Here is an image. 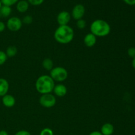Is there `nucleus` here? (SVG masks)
I'll list each match as a JSON object with an SVG mask.
<instances>
[{
	"mask_svg": "<svg viewBox=\"0 0 135 135\" xmlns=\"http://www.w3.org/2000/svg\"><path fill=\"white\" fill-rule=\"evenodd\" d=\"M50 76L54 81L63 82L68 77V72L62 67H56L50 71Z\"/></svg>",
	"mask_w": 135,
	"mask_h": 135,
	"instance_id": "4",
	"label": "nucleus"
},
{
	"mask_svg": "<svg viewBox=\"0 0 135 135\" xmlns=\"http://www.w3.org/2000/svg\"><path fill=\"white\" fill-rule=\"evenodd\" d=\"M0 135H9V134H8L7 132L6 131L1 130L0 131Z\"/></svg>",
	"mask_w": 135,
	"mask_h": 135,
	"instance_id": "29",
	"label": "nucleus"
},
{
	"mask_svg": "<svg viewBox=\"0 0 135 135\" xmlns=\"http://www.w3.org/2000/svg\"><path fill=\"white\" fill-rule=\"evenodd\" d=\"M71 15L66 11H63L60 12L57 16V21L59 26L68 25V23L71 21Z\"/></svg>",
	"mask_w": 135,
	"mask_h": 135,
	"instance_id": "8",
	"label": "nucleus"
},
{
	"mask_svg": "<svg viewBox=\"0 0 135 135\" xmlns=\"http://www.w3.org/2000/svg\"><path fill=\"white\" fill-rule=\"evenodd\" d=\"M17 48L14 46H10L7 48L6 50V54L7 57H13L15 56L17 54Z\"/></svg>",
	"mask_w": 135,
	"mask_h": 135,
	"instance_id": "17",
	"label": "nucleus"
},
{
	"mask_svg": "<svg viewBox=\"0 0 135 135\" xmlns=\"http://www.w3.org/2000/svg\"><path fill=\"white\" fill-rule=\"evenodd\" d=\"M96 41H97L96 36L92 33H88L84 36V43L85 46L88 47H93L96 44Z\"/></svg>",
	"mask_w": 135,
	"mask_h": 135,
	"instance_id": "9",
	"label": "nucleus"
},
{
	"mask_svg": "<svg viewBox=\"0 0 135 135\" xmlns=\"http://www.w3.org/2000/svg\"><path fill=\"white\" fill-rule=\"evenodd\" d=\"M32 21H33V18L32 16L26 15L24 17L22 22H23V23L26 24V25H30V24H31L32 22Z\"/></svg>",
	"mask_w": 135,
	"mask_h": 135,
	"instance_id": "23",
	"label": "nucleus"
},
{
	"mask_svg": "<svg viewBox=\"0 0 135 135\" xmlns=\"http://www.w3.org/2000/svg\"><path fill=\"white\" fill-rule=\"evenodd\" d=\"M22 26V21L17 17H11L7 22V27L12 32L18 31L21 28Z\"/></svg>",
	"mask_w": 135,
	"mask_h": 135,
	"instance_id": "6",
	"label": "nucleus"
},
{
	"mask_svg": "<svg viewBox=\"0 0 135 135\" xmlns=\"http://www.w3.org/2000/svg\"><path fill=\"white\" fill-rule=\"evenodd\" d=\"M29 4L34 6H38L42 4L44 1V0H27Z\"/></svg>",
	"mask_w": 135,
	"mask_h": 135,
	"instance_id": "22",
	"label": "nucleus"
},
{
	"mask_svg": "<svg viewBox=\"0 0 135 135\" xmlns=\"http://www.w3.org/2000/svg\"><path fill=\"white\" fill-rule=\"evenodd\" d=\"M7 59V56L4 51L0 50V65H2L6 62Z\"/></svg>",
	"mask_w": 135,
	"mask_h": 135,
	"instance_id": "20",
	"label": "nucleus"
},
{
	"mask_svg": "<svg viewBox=\"0 0 135 135\" xmlns=\"http://www.w3.org/2000/svg\"><path fill=\"white\" fill-rule=\"evenodd\" d=\"M85 14V7L82 4H77L73 7L71 13V16L74 19L80 20L83 18Z\"/></svg>",
	"mask_w": 135,
	"mask_h": 135,
	"instance_id": "7",
	"label": "nucleus"
},
{
	"mask_svg": "<svg viewBox=\"0 0 135 135\" xmlns=\"http://www.w3.org/2000/svg\"><path fill=\"white\" fill-rule=\"evenodd\" d=\"M42 67L44 68V69L47 71H51L54 68V63L53 61L50 58H46L42 61Z\"/></svg>",
	"mask_w": 135,
	"mask_h": 135,
	"instance_id": "16",
	"label": "nucleus"
},
{
	"mask_svg": "<svg viewBox=\"0 0 135 135\" xmlns=\"http://www.w3.org/2000/svg\"><path fill=\"white\" fill-rule=\"evenodd\" d=\"M17 10L20 13H25L29 8V3L26 0H19L17 3Z\"/></svg>",
	"mask_w": 135,
	"mask_h": 135,
	"instance_id": "13",
	"label": "nucleus"
},
{
	"mask_svg": "<svg viewBox=\"0 0 135 135\" xmlns=\"http://www.w3.org/2000/svg\"><path fill=\"white\" fill-rule=\"evenodd\" d=\"M15 135H31V134H30V132H28V131L21 130L17 132Z\"/></svg>",
	"mask_w": 135,
	"mask_h": 135,
	"instance_id": "25",
	"label": "nucleus"
},
{
	"mask_svg": "<svg viewBox=\"0 0 135 135\" xmlns=\"http://www.w3.org/2000/svg\"><path fill=\"white\" fill-rule=\"evenodd\" d=\"M54 92L57 96L59 97H63L65 96L67 93V88L65 85L62 84H57L54 86Z\"/></svg>",
	"mask_w": 135,
	"mask_h": 135,
	"instance_id": "11",
	"label": "nucleus"
},
{
	"mask_svg": "<svg viewBox=\"0 0 135 135\" xmlns=\"http://www.w3.org/2000/svg\"><path fill=\"white\" fill-rule=\"evenodd\" d=\"M114 132V127L112 124L107 123L102 125L101 128V132L103 135H112Z\"/></svg>",
	"mask_w": 135,
	"mask_h": 135,
	"instance_id": "14",
	"label": "nucleus"
},
{
	"mask_svg": "<svg viewBox=\"0 0 135 135\" xmlns=\"http://www.w3.org/2000/svg\"><path fill=\"white\" fill-rule=\"evenodd\" d=\"M1 17V13H0V17Z\"/></svg>",
	"mask_w": 135,
	"mask_h": 135,
	"instance_id": "32",
	"label": "nucleus"
},
{
	"mask_svg": "<svg viewBox=\"0 0 135 135\" xmlns=\"http://www.w3.org/2000/svg\"><path fill=\"white\" fill-rule=\"evenodd\" d=\"M123 1L126 4L131 5V6L135 5V0H123Z\"/></svg>",
	"mask_w": 135,
	"mask_h": 135,
	"instance_id": "26",
	"label": "nucleus"
},
{
	"mask_svg": "<svg viewBox=\"0 0 135 135\" xmlns=\"http://www.w3.org/2000/svg\"><path fill=\"white\" fill-rule=\"evenodd\" d=\"M132 65H133V67L135 69V57L134 59H133V61H132Z\"/></svg>",
	"mask_w": 135,
	"mask_h": 135,
	"instance_id": "30",
	"label": "nucleus"
},
{
	"mask_svg": "<svg viewBox=\"0 0 135 135\" xmlns=\"http://www.w3.org/2000/svg\"><path fill=\"white\" fill-rule=\"evenodd\" d=\"M40 104L42 106L46 108H50L54 107L56 104V98L53 94H42L39 100Z\"/></svg>",
	"mask_w": 135,
	"mask_h": 135,
	"instance_id": "5",
	"label": "nucleus"
},
{
	"mask_svg": "<svg viewBox=\"0 0 135 135\" xmlns=\"http://www.w3.org/2000/svg\"><path fill=\"white\" fill-rule=\"evenodd\" d=\"M1 6H2V3H1V0H0V8H1Z\"/></svg>",
	"mask_w": 135,
	"mask_h": 135,
	"instance_id": "31",
	"label": "nucleus"
},
{
	"mask_svg": "<svg viewBox=\"0 0 135 135\" xmlns=\"http://www.w3.org/2000/svg\"><path fill=\"white\" fill-rule=\"evenodd\" d=\"M40 135H54V132L50 128H45L42 129Z\"/></svg>",
	"mask_w": 135,
	"mask_h": 135,
	"instance_id": "21",
	"label": "nucleus"
},
{
	"mask_svg": "<svg viewBox=\"0 0 135 135\" xmlns=\"http://www.w3.org/2000/svg\"><path fill=\"white\" fill-rule=\"evenodd\" d=\"M11 7L9 6L2 5V6L0 8V13H1V15L3 17H8L11 15Z\"/></svg>",
	"mask_w": 135,
	"mask_h": 135,
	"instance_id": "15",
	"label": "nucleus"
},
{
	"mask_svg": "<svg viewBox=\"0 0 135 135\" xmlns=\"http://www.w3.org/2000/svg\"><path fill=\"white\" fill-rule=\"evenodd\" d=\"M74 38V30L69 25L59 26L54 32V38L59 44H67Z\"/></svg>",
	"mask_w": 135,
	"mask_h": 135,
	"instance_id": "1",
	"label": "nucleus"
},
{
	"mask_svg": "<svg viewBox=\"0 0 135 135\" xmlns=\"http://www.w3.org/2000/svg\"><path fill=\"white\" fill-rule=\"evenodd\" d=\"M19 0H1V3L3 5H7V6H12L17 3Z\"/></svg>",
	"mask_w": 135,
	"mask_h": 135,
	"instance_id": "18",
	"label": "nucleus"
},
{
	"mask_svg": "<svg viewBox=\"0 0 135 135\" xmlns=\"http://www.w3.org/2000/svg\"><path fill=\"white\" fill-rule=\"evenodd\" d=\"M9 84L7 80L3 78H0V96H4L9 91Z\"/></svg>",
	"mask_w": 135,
	"mask_h": 135,
	"instance_id": "12",
	"label": "nucleus"
},
{
	"mask_svg": "<svg viewBox=\"0 0 135 135\" xmlns=\"http://www.w3.org/2000/svg\"><path fill=\"white\" fill-rule=\"evenodd\" d=\"M76 25L79 29H84L86 26V22L85 20L82 18V19L76 21Z\"/></svg>",
	"mask_w": 135,
	"mask_h": 135,
	"instance_id": "19",
	"label": "nucleus"
},
{
	"mask_svg": "<svg viewBox=\"0 0 135 135\" xmlns=\"http://www.w3.org/2000/svg\"><path fill=\"white\" fill-rule=\"evenodd\" d=\"M127 54L130 57L134 59L135 57V47H131L128 49L127 50Z\"/></svg>",
	"mask_w": 135,
	"mask_h": 135,
	"instance_id": "24",
	"label": "nucleus"
},
{
	"mask_svg": "<svg viewBox=\"0 0 135 135\" xmlns=\"http://www.w3.org/2000/svg\"><path fill=\"white\" fill-rule=\"evenodd\" d=\"M5 25L3 22L2 21H0V32H2L5 30Z\"/></svg>",
	"mask_w": 135,
	"mask_h": 135,
	"instance_id": "27",
	"label": "nucleus"
},
{
	"mask_svg": "<svg viewBox=\"0 0 135 135\" xmlns=\"http://www.w3.org/2000/svg\"><path fill=\"white\" fill-rule=\"evenodd\" d=\"M90 31L96 36L104 37L110 33L111 26L108 22L102 19H97L92 22Z\"/></svg>",
	"mask_w": 135,
	"mask_h": 135,
	"instance_id": "3",
	"label": "nucleus"
},
{
	"mask_svg": "<svg viewBox=\"0 0 135 135\" xmlns=\"http://www.w3.org/2000/svg\"><path fill=\"white\" fill-rule=\"evenodd\" d=\"M36 89L42 94H50L54 90L55 81L49 75H42L36 81Z\"/></svg>",
	"mask_w": 135,
	"mask_h": 135,
	"instance_id": "2",
	"label": "nucleus"
},
{
	"mask_svg": "<svg viewBox=\"0 0 135 135\" xmlns=\"http://www.w3.org/2000/svg\"><path fill=\"white\" fill-rule=\"evenodd\" d=\"M2 102L3 104V105L5 107H7V108H12V107H13L15 105L16 101L14 96L11 94H7L6 95L3 96Z\"/></svg>",
	"mask_w": 135,
	"mask_h": 135,
	"instance_id": "10",
	"label": "nucleus"
},
{
	"mask_svg": "<svg viewBox=\"0 0 135 135\" xmlns=\"http://www.w3.org/2000/svg\"><path fill=\"white\" fill-rule=\"evenodd\" d=\"M89 135H103V134L99 131H93L91 133H90Z\"/></svg>",
	"mask_w": 135,
	"mask_h": 135,
	"instance_id": "28",
	"label": "nucleus"
}]
</instances>
